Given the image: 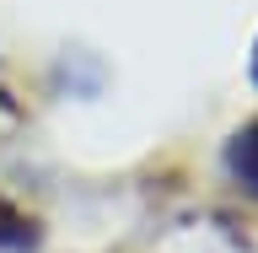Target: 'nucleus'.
Here are the masks:
<instances>
[{"label":"nucleus","instance_id":"3","mask_svg":"<svg viewBox=\"0 0 258 253\" xmlns=\"http://www.w3.org/2000/svg\"><path fill=\"white\" fill-rule=\"evenodd\" d=\"M253 76H258V48H253Z\"/></svg>","mask_w":258,"mask_h":253},{"label":"nucleus","instance_id":"2","mask_svg":"<svg viewBox=\"0 0 258 253\" xmlns=\"http://www.w3.org/2000/svg\"><path fill=\"white\" fill-rule=\"evenodd\" d=\"M32 242H38V226H32L16 205L0 199V248H32Z\"/></svg>","mask_w":258,"mask_h":253},{"label":"nucleus","instance_id":"1","mask_svg":"<svg viewBox=\"0 0 258 253\" xmlns=\"http://www.w3.org/2000/svg\"><path fill=\"white\" fill-rule=\"evenodd\" d=\"M226 173L237 178L242 189L258 194V119L253 124H242L231 140H226Z\"/></svg>","mask_w":258,"mask_h":253}]
</instances>
